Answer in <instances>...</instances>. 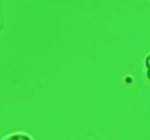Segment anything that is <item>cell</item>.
<instances>
[{
    "label": "cell",
    "instance_id": "cell-1",
    "mask_svg": "<svg viewBox=\"0 0 150 140\" xmlns=\"http://www.w3.org/2000/svg\"><path fill=\"white\" fill-rule=\"evenodd\" d=\"M1 140H34V137L25 131H13V133H9L4 137H1Z\"/></svg>",
    "mask_w": 150,
    "mask_h": 140
},
{
    "label": "cell",
    "instance_id": "cell-2",
    "mask_svg": "<svg viewBox=\"0 0 150 140\" xmlns=\"http://www.w3.org/2000/svg\"><path fill=\"white\" fill-rule=\"evenodd\" d=\"M144 67H146V70H150V54H147L144 58Z\"/></svg>",
    "mask_w": 150,
    "mask_h": 140
}]
</instances>
